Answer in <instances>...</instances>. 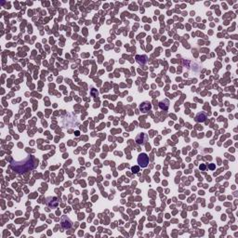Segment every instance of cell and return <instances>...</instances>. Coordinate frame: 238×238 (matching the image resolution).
Segmentation results:
<instances>
[{
  "mask_svg": "<svg viewBox=\"0 0 238 238\" xmlns=\"http://www.w3.org/2000/svg\"><path fill=\"white\" fill-rule=\"evenodd\" d=\"M35 166V161L33 156H27L22 161H13L11 163V168L17 173H24L34 168Z\"/></svg>",
  "mask_w": 238,
  "mask_h": 238,
  "instance_id": "cell-1",
  "label": "cell"
},
{
  "mask_svg": "<svg viewBox=\"0 0 238 238\" xmlns=\"http://www.w3.org/2000/svg\"><path fill=\"white\" fill-rule=\"evenodd\" d=\"M138 164L141 168H146L149 164V156L146 154H141L138 157Z\"/></svg>",
  "mask_w": 238,
  "mask_h": 238,
  "instance_id": "cell-2",
  "label": "cell"
},
{
  "mask_svg": "<svg viewBox=\"0 0 238 238\" xmlns=\"http://www.w3.org/2000/svg\"><path fill=\"white\" fill-rule=\"evenodd\" d=\"M61 223H62V227L64 229H70L71 227H72V221H71L66 216H63L62 218Z\"/></svg>",
  "mask_w": 238,
  "mask_h": 238,
  "instance_id": "cell-3",
  "label": "cell"
},
{
  "mask_svg": "<svg viewBox=\"0 0 238 238\" xmlns=\"http://www.w3.org/2000/svg\"><path fill=\"white\" fill-rule=\"evenodd\" d=\"M46 203H47V205L48 206L49 208H56L57 206H58L59 202H58V199H57L56 197H48Z\"/></svg>",
  "mask_w": 238,
  "mask_h": 238,
  "instance_id": "cell-4",
  "label": "cell"
},
{
  "mask_svg": "<svg viewBox=\"0 0 238 238\" xmlns=\"http://www.w3.org/2000/svg\"><path fill=\"white\" fill-rule=\"evenodd\" d=\"M147 135L145 134V133H141V134H139L137 138H136V143L138 144H143L145 143V141H147Z\"/></svg>",
  "mask_w": 238,
  "mask_h": 238,
  "instance_id": "cell-5",
  "label": "cell"
},
{
  "mask_svg": "<svg viewBox=\"0 0 238 238\" xmlns=\"http://www.w3.org/2000/svg\"><path fill=\"white\" fill-rule=\"evenodd\" d=\"M140 109H141V111L143 112V113H147V112H149L152 109V105H151V103L149 101H144V102H143V103L141 104Z\"/></svg>",
  "mask_w": 238,
  "mask_h": 238,
  "instance_id": "cell-6",
  "label": "cell"
},
{
  "mask_svg": "<svg viewBox=\"0 0 238 238\" xmlns=\"http://www.w3.org/2000/svg\"><path fill=\"white\" fill-rule=\"evenodd\" d=\"M159 107H160L161 110H165V111H166L169 107V101L168 100L161 101L160 102H159Z\"/></svg>",
  "mask_w": 238,
  "mask_h": 238,
  "instance_id": "cell-7",
  "label": "cell"
},
{
  "mask_svg": "<svg viewBox=\"0 0 238 238\" xmlns=\"http://www.w3.org/2000/svg\"><path fill=\"white\" fill-rule=\"evenodd\" d=\"M136 60H137V62L140 63V64H141V65H144L145 63L147 62V57L145 56V55H143V56L137 55L136 56Z\"/></svg>",
  "mask_w": 238,
  "mask_h": 238,
  "instance_id": "cell-8",
  "label": "cell"
},
{
  "mask_svg": "<svg viewBox=\"0 0 238 238\" xmlns=\"http://www.w3.org/2000/svg\"><path fill=\"white\" fill-rule=\"evenodd\" d=\"M205 119H206V116H205V115H203V113H202V115L199 113V115L196 116V121L197 122H203Z\"/></svg>",
  "mask_w": 238,
  "mask_h": 238,
  "instance_id": "cell-9",
  "label": "cell"
},
{
  "mask_svg": "<svg viewBox=\"0 0 238 238\" xmlns=\"http://www.w3.org/2000/svg\"><path fill=\"white\" fill-rule=\"evenodd\" d=\"M139 170H140V168H139L138 166H133V168H132V171L135 172V173H137Z\"/></svg>",
  "mask_w": 238,
  "mask_h": 238,
  "instance_id": "cell-10",
  "label": "cell"
}]
</instances>
